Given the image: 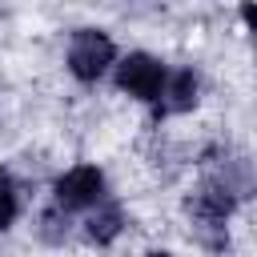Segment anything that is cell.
<instances>
[{"mask_svg": "<svg viewBox=\"0 0 257 257\" xmlns=\"http://www.w3.org/2000/svg\"><path fill=\"white\" fill-rule=\"evenodd\" d=\"M116 64V44L104 28H76L68 40V72L84 84L100 80Z\"/></svg>", "mask_w": 257, "mask_h": 257, "instance_id": "obj_1", "label": "cell"}, {"mask_svg": "<svg viewBox=\"0 0 257 257\" xmlns=\"http://www.w3.org/2000/svg\"><path fill=\"white\" fill-rule=\"evenodd\" d=\"M108 197V185H104V173L96 165H72L56 177L52 185V205L60 213H80V209H92Z\"/></svg>", "mask_w": 257, "mask_h": 257, "instance_id": "obj_2", "label": "cell"}, {"mask_svg": "<svg viewBox=\"0 0 257 257\" xmlns=\"http://www.w3.org/2000/svg\"><path fill=\"white\" fill-rule=\"evenodd\" d=\"M116 72V88L120 92H128V96H137V100H145V104H153L157 96H161V84H165V60H157L153 52H128V56H120L116 64H112Z\"/></svg>", "mask_w": 257, "mask_h": 257, "instance_id": "obj_3", "label": "cell"}, {"mask_svg": "<svg viewBox=\"0 0 257 257\" xmlns=\"http://www.w3.org/2000/svg\"><path fill=\"white\" fill-rule=\"evenodd\" d=\"M201 100V80L193 68H173L165 72V84H161V96L153 100V116H181V112H193Z\"/></svg>", "mask_w": 257, "mask_h": 257, "instance_id": "obj_4", "label": "cell"}, {"mask_svg": "<svg viewBox=\"0 0 257 257\" xmlns=\"http://www.w3.org/2000/svg\"><path fill=\"white\" fill-rule=\"evenodd\" d=\"M120 233H124V209H120L116 201L104 197L100 205L88 209V217H84V241H92V245H112Z\"/></svg>", "mask_w": 257, "mask_h": 257, "instance_id": "obj_5", "label": "cell"}, {"mask_svg": "<svg viewBox=\"0 0 257 257\" xmlns=\"http://www.w3.org/2000/svg\"><path fill=\"white\" fill-rule=\"evenodd\" d=\"M16 213H20V189H16V181L0 169V233L12 229Z\"/></svg>", "mask_w": 257, "mask_h": 257, "instance_id": "obj_6", "label": "cell"}, {"mask_svg": "<svg viewBox=\"0 0 257 257\" xmlns=\"http://www.w3.org/2000/svg\"><path fill=\"white\" fill-rule=\"evenodd\" d=\"M40 237H44L48 245H60V241L68 237V213H60L56 205H48V209L40 213Z\"/></svg>", "mask_w": 257, "mask_h": 257, "instance_id": "obj_7", "label": "cell"}, {"mask_svg": "<svg viewBox=\"0 0 257 257\" xmlns=\"http://www.w3.org/2000/svg\"><path fill=\"white\" fill-rule=\"evenodd\" d=\"M145 257H173L169 249H153V253H145Z\"/></svg>", "mask_w": 257, "mask_h": 257, "instance_id": "obj_8", "label": "cell"}]
</instances>
